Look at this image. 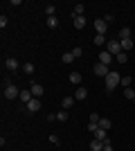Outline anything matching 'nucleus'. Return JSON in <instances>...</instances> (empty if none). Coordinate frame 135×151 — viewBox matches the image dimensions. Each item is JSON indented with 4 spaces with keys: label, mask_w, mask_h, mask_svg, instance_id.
<instances>
[{
    "label": "nucleus",
    "mask_w": 135,
    "mask_h": 151,
    "mask_svg": "<svg viewBox=\"0 0 135 151\" xmlns=\"http://www.w3.org/2000/svg\"><path fill=\"white\" fill-rule=\"evenodd\" d=\"M119 83H122V75H119V72H115V70H110L108 77H106V90H108V93H113Z\"/></svg>",
    "instance_id": "nucleus-1"
},
{
    "label": "nucleus",
    "mask_w": 135,
    "mask_h": 151,
    "mask_svg": "<svg viewBox=\"0 0 135 151\" xmlns=\"http://www.w3.org/2000/svg\"><path fill=\"white\" fill-rule=\"evenodd\" d=\"M106 52H110V54H113V57H117V54H122V43H119V41H108V43H106Z\"/></svg>",
    "instance_id": "nucleus-2"
},
{
    "label": "nucleus",
    "mask_w": 135,
    "mask_h": 151,
    "mask_svg": "<svg viewBox=\"0 0 135 151\" xmlns=\"http://www.w3.org/2000/svg\"><path fill=\"white\" fill-rule=\"evenodd\" d=\"M16 97H20L18 86H14V83H7V86H5V99H16Z\"/></svg>",
    "instance_id": "nucleus-3"
},
{
    "label": "nucleus",
    "mask_w": 135,
    "mask_h": 151,
    "mask_svg": "<svg viewBox=\"0 0 135 151\" xmlns=\"http://www.w3.org/2000/svg\"><path fill=\"white\" fill-rule=\"evenodd\" d=\"M92 72H95L97 77H104V79H106V77H108V72H110V68H108V65H104V63H95Z\"/></svg>",
    "instance_id": "nucleus-4"
},
{
    "label": "nucleus",
    "mask_w": 135,
    "mask_h": 151,
    "mask_svg": "<svg viewBox=\"0 0 135 151\" xmlns=\"http://www.w3.org/2000/svg\"><path fill=\"white\" fill-rule=\"evenodd\" d=\"M95 29H97V34H104V36H106V32H108V23H106L104 18H97L95 20Z\"/></svg>",
    "instance_id": "nucleus-5"
},
{
    "label": "nucleus",
    "mask_w": 135,
    "mask_h": 151,
    "mask_svg": "<svg viewBox=\"0 0 135 151\" xmlns=\"http://www.w3.org/2000/svg\"><path fill=\"white\" fill-rule=\"evenodd\" d=\"M5 68L9 70V72H16V70L20 68V63H18V59H14V57L5 59Z\"/></svg>",
    "instance_id": "nucleus-6"
},
{
    "label": "nucleus",
    "mask_w": 135,
    "mask_h": 151,
    "mask_svg": "<svg viewBox=\"0 0 135 151\" xmlns=\"http://www.w3.org/2000/svg\"><path fill=\"white\" fill-rule=\"evenodd\" d=\"M113 54H110V52H106V50H101L99 52V63H104V65H110V63H113Z\"/></svg>",
    "instance_id": "nucleus-7"
},
{
    "label": "nucleus",
    "mask_w": 135,
    "mask_h": 151,
    "mask_svg": "<svg viewBox=\"0 0 135 151\" xmlns=\"http://www.w3.org/2000/svg\"><path fill=\"white\" fill-rule=\"evenodd\" d=\"M29 90H32V95L36 97V99H41V97H43V93H45V88L41 86V83H36V81L32 83V88H29Z\"/></svg>",
    "instance_id": "nucleus-8"
},
{
    "label": "nucleus",
    "mask_w": 135,
    "mask_h": 151,
    "mask_svg": "<svg viewBox=\"0 0 135 151\" xmlns=\"http://www.w3.org/2000/svg\"><path fill=\"white\" fill-rule=\"evenodd\" d=\"M25 108L29 111V113H39V111H41V99H36V97H34V99L29 101V104H27Z\"/></svg>",
    "instance_id": "nucleus-9"
},
{
    "label": "nucleus",
    "mask_w": 135,
    "mask_h": 151,
    "mask_svg": "<svg viewBox=\"0 0 135 151\" xmlns=\"http://www.w3.org/2000/svg\"><path fill=\"white\" fill-rule=\"evenodd\" d=\"M34 99V95H32V90H20V101H23V104H29V101Z\"/></svg>",
    "instance_id": "nucleus-10"
},
{
    "label": "nucleus",
    "mask_w": 135,
    "mask_h": 151,
    "mask_svg": "<svg viewBox=\"0 0 135 151\" xmlns=\"http://www.w3.org/2000/svg\"><path fill=\"white\" fill-rule=\"evenodd\" d=\"M81 81H84V77H81V72H70V83H74V86H81Z\"/></svg>",
    "instance_id": "nucleus-11"
},
{
    "label": "nucleus",
    "mask_w": 135,
    "mask_h": 151,
    "mask_svg": "<svg viewBox=\"0 0 135 151\" xmlns=\"http://www.w3.org/2000/svg\"><path fill=\"white\" fill-rule=\"evenodd\" d=\"M86 25H88V18H86V16H77V18H74V27H77V29H84Z\"/></svg>",
    "instance_id": "nucleus-12"
},
{
    "label": "nucleus",
    "mask_w": 135,
    "mask_h": 151,
    "mask_svg": "<svg viewBox=\"0 0 135 151\" xmlns=\"http://www.w3.org/2000/svg\"><path fill=\"white\" fill-rule=\"evenodd\" d=\"M104 145H106V142H101V140H92V142H90V151H104Z\"/></svg>",
    "instance_id": "nucleus-13"
},
{
    "label": "nucleus",
    "mask_w": 135,
    "mask_h": 151,
    "mask_svg": "<svg viewBox=\"0 0 135 151\" xmlns=\"http://www.w3.org/2000/svg\"><path fill=\"white\" fill-rule=\"evenodd\" d=\"M95 138H97V140H101V142H108V131L97 129V131H95Z\"/></svg>",
    "instance_id": "nucleus-14"
},
{
    "label": "nucleus",
    "mask_w": 135,
    "mask_h": 151,
    "mask_svg": "<svg viewBox=\"0 0 135 151\" xmlns=\"http://www.w3.org/2000/svg\"><path fill=\"white\" fill-rule=\"evenodd\" d=\"M74 97H77L79 101H81V99H86V97H88V88H84V86H79V88H77V93H74Z\"/></svg>",
    "instance_id": "nucleus-15"
},
{
    "label": "nucleus",
    "mask_w": 135,
    "mask_h": 151,
    "mask_svg": "<svg viewBox=\"0 0 135 151\" xmlns=\"http://www.w3.org/2000/svg\"><path fill=\"white\" fill-rule=\"evenodd\" d=\"M72 104H74V97H63V99H61V106H63V111L72 108Z\"/></svg>",
    "instance_id": "nucleus-16"
},
{
    "label": "nucleus",
    "mask_w": 135,
    "mask_h": 151,
    "mask_svg": "<svg viewBox=\"0 0 135 151\" xmlns=\"http://www.w3.org/2000/svg\"><path fill=\"white\" fill-rule=\"evenodd\" d=\"M119 43H122V50L124 52L133 50V38H124V41H119Z\"/></svg>",
    "instance_id": "nucleus-17"
},
{
    "label": "nucleus",
    "mask_w": 135,
    "mask_h": 151,
    "mask_svg": "<svg viewBox=\"0 0 135 151\" xmlns=\"http://www.w3.org/2000/svg\"><path fill=\"white\" fill-rule=\"evenodd\" d=\"M86 12V5H77L74 9H72V18H77V16H84Z\"/></svg>",
    "instance_id": "nucleus-18"
},
{
    "label": "nucleus",
    "mask_w": 135,
    "mask_h": 151,
    "mask_svg": "<svg viewBox=\"0 0 135 151\" xmlns=\"http://www.w3.org/2000/svg\"><path fill=\"white\" fill-rule=\"evenodd\" d=\"M34 70H36V68H34V63H29V61L23 63V72H25V75H34Z\"/></svg>",
    "instance_id": "nucleus-19"
},
{
    "label": "nucleus",
    "mask_w": 135,
    "mask_h": 151,
    "mask_svg": "<svg viewBox=\"0 0 135 151\" xmlns=\"http://www.w3.org/2000/svg\"><path fill=\"white\" fill-rule=\"evenodd\" d=\"M47 27H50V29H56L59 27V18L56 16H50V18H47Z\"/></svg>",
    "instance_id": "nucleus-20"
},
{
    "label": "nucleus",
    "mask_w": 135,
    "mask_h": 151,
    "mask_svg": "<svg viewBox=\"0 0 135 151\" xmlns=\"http://www.w3.org/2000/svg\"><path fill=\"white\" fill-rule=\"evenodd\" d=\"M99 120H101V115H97V113H90L88 115V122H90V124H97V126H99Z\"/></svg>",
    "instance_id": "nucleus-21"
},
{
    "label": "nucleus",
    "mask_w": 135,
    "mask_h": 151,
    "mask_svg": "<svg viewBox=\"0 0 135 151\" xmlns=\"http://www.w3.org/2000/svg\"><path fill=\"white\" fill-rule=\"evenodd\" d=\"M61 61H63V63H72V61H77V59H74V54H72V52H65L63 57H61Z\"/></svg>",
    "instance_id": "nucleus-22"
},
{
    "label": "nucleus",
    "mask_w": 135,
    "mask_h": 151,
    "mask_svg": "<svg viewBox=\"0 0 135 151\" xmlns=\"http://www.w3.org/2000/svg\"><path fill=\"white\" fill-rule=\"evenodd\" d=\"M99 129H104V131H108V129H110V120H108V117H101V120H99Z\"/></svg>",
    "instance_id": "nucleus-23"
},
{
    "label": "nucleus",
    "mask_w": 135,
    "mask_h": 151,
    "mask_svg": "<svg viewBox=\"0 0 135 151\" xmlns=\"http://www.w3.org/2000/svg\"><path fill=\"white\" fill-rule=\"evenodd\" d=\"M124 38H131V29L129 27H122V29H119V41H124Z\"/></svg>",
    "instance_id": "nucleus-24"
},
{
    "label": "nucleus",
    "mask_w": 135,
    "mask_h": 151,
    "mask_svg": "<svg viewBox=\"0 0 135 151\" xmlns=\"http://www.w3.org/2000/svg\"><path fill=\"white\" fill-rule=\"evenodd\" d=\"M124 97L131 99V101H135V90L133 88H124Z\"/></svg>",
    "instance_id": "nucleus-25"
},
{
    "label": "nucleus",
    "mask_w": 135,
    "mask_h": 151,
    "mask_svg": "<svg viewBox=\"0 0 135 151\" xmlns=\"http://www.w3.org/2000/svg\"><path fill=\"white\" fill-rule=\"evenodd\" d=\"M45 14H47V18H50V16H56V7L54 5H45Z\"/></svg>",
    "instance_id": "nucleus-26"
},
{
    "label": "nucleus",
    "mask_w": 135,
    "mask_h": 151,
    "mask_svg": "<svg viewBox=\"0 0 135 151\" xmlns=\"http://www.w3.org/2000/svg\"><path fill=\"white\" fill-rule=\"evenodd\" d=\"M131 83H133V77H122V83H119V86H124V88H131Z\"/></svg>",
    "instance_id": "nucleus-27"
},
{
    "label": "nucleus",
    "mask_w": 135,
    "mask_h": 151,
    "mask_svg": "<svg viewBox=\"0 0 135 151\" xmlns=\"http://www.w3.org/2000/svg\"><path fill=\"white\" fill-rule=\"evenodd\" d=\"M68 117H70V115H68V111H59V113H56V120H59V122H68Z\"/></svg>",
    "instance_id": "nucleus-28"
},
{
    "label": "nucleus",
    "mask_w": 135,
    "mask_h": 151,
    "mask_svg": "<svg viewBox=\"0 0 135 151\" xmlns=\"http://www.w3.org/2000/svg\"><path fill=\"white\" fill-rule=\"evenodd\" d=\"M92 41H95V45H104V43H106V36H104V34H95Z\"/></svg>",
    "instance_id": "nucleus-29"
},
{
    "label": "nucleus",
    "mask_w": 135,
    "mask_h": 151,
    "mask_svg": "<svg viewBox=\"0 0 135 151\" xmlns=\"http://www.w3.org/2000/svg\"><path fill=\"white\" fill-rule=\"evenodd\" d=\"M117 63H126V61H129V52H122V54H117Z\"/></svg>",
    "instance_id": "nucleus-30"
},
{
    "label": "nucleus",
    "mask_w": 135,
    "mask_h": 151,
    "mask_svg": "<svg viewBox=\"0 0 135 151\" xmlns=\"http://www.w3.org/2000/svg\"><path fill=\"white\" fill-rule=\"evenodd\" d=\"M72 54H74V59H81V54H84V50L81 47H74V50H70Z\"/></svg>",
    "instance_id": "nucleus-31"
},
{
    "label": "nucleus",
    "mask_w": 135,
    "mask_h": 151,
    "mask_svg": "<svg viewBox=\"0 0 135 151\" xmlns=\"http://www.w3.org/2000/svg\"><path fill=\"white\" fill-rule=\"evenodd\" d=\"M7 23H9V20H7V16H0V27H2V29L7 27Z\"/></svg>",
    "instance_id": "nucleus-32"
},
{
    "label": "nucleus",
    "mask_w": 135,
    "mask_h": 151,
    "mask_svg": "<svg viewBox=\"0 0 135 151\" xmlns=\"http://www.w3.org/2000/svg\"><path fill=\"white\" fill-rule=\"evenodd\" d=\"M50 142H52V145H59V135H56V133H52V135H50Z\"/></svg>",
    "instance_id": "nucleus-33"
},
{
    "label": "nucleus",
    "mask_w": 135,
    "mask_h": 151,
    "mask_svg": "<svg viewBox=\"0 0 135 151\" xmlns=\"http://www.w3.org/2000/svg\"><path fill=\"white\" fill-rule=\"evenodd\" d=\"M104 151H113V145H110V140L106 142V145H104Z\"/></svg>",
    "instance_id": "nucleus-34"
}]
</instances>
